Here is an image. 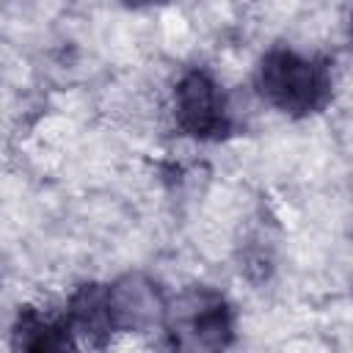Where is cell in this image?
<instances>
[{
	"label": "cell",
	"mask_w": 353,
	"mask_h": 353,
	"mask_svg": "<svg viewBox=\"0 0 353 353\" xmlns=\"http://www.w3.org/2000/svg\"><path fill=\"white\" fill-rule=\"evenodd\" d=\"M63 320L77 345H91V347L108 345L110 336L119 334L116 317H113L110 284L85 281V284L74 287V292L66 301Z\"/></svg>",
	"instance_id": "5"
},
{
	"label": "cell",
	"mask_w": 353,
	"mask_h": 353,
	"mask_svg": "<svg viewBox=\"0 0 353 353\" xmlns=\"http://www.w3.org/2000/svg\"><path fill=\"white\" fill-rule=\"evenodd\" d=\"M130 3H152V0H130Z\"/></svg>",
	"instance_id": "8"
},
{
	"label": "cell",
	"mask_w": 353,
	"mask_h": 353,
	"mask_svg": "<svg viewBox=\"0 0 353 353\" xmlns=\"http://www.w3.org/2000/svg\"><path fill=\"white\" fill-rule=\"evenodd\" d=\"M256 91L279 113L306 119L331 102L334 77L325 61L292 47H270L256 63Z\"/></svg>",
	"instance_id": "1"
},
{
	"label": "cell",
	"mask_w": 353,
	"mask_h": 353,
	"mask_svg": "<svg viewBox=\"0 0 353 353\" xmlns=\"http://www.w3.org/2000/svg\"><path fill=\"white\" fill-rule=\"evenodd\" d=\"M171 116L182 135L221 141L232 132V110L223 85L204 66L185 69L171 88Z\"/></svg>",
	"instance_id": "3"
},
{
	"label": "cell",
	"mask_w": 353,
	"mask_h": 353,
	"mask_svg": "<svg viewBox=\"0 0 353 353\" xmlns=\"http://www.w3.org/2000/svg\"><path fill=\"white\" fill-rule=\"evenodd\" d=\"M11 345L17 350H36V353H50V350H66L77 347L63 314H47L39 306H19L14 325H11Z\"/></svg>",
	"instance_id": "6"
},
{
	"label": "cell",
	"mask_w": 353,
	"mask_h": 353,
	"mask_svg": "<svg viewBox=\"0 0 353 353\" xmlns=\"http://www.w3.org/2000/svg\"><path fill=\"white\" fill-rule=\"evenodd\" d=\"M110 301H113V317L119 334H146L165 325L168 298L163 295L160 284L141 273L121 276L110 284Z\"/></svg>",
	"instance_id": "4"
},
{
	"label": "cell",
	"mask_w": 353,
	"mask_h": 353,
	"mask_svg": "<svg viewBox=\"0 0 353 353\" xmlns=\"http://www.w3.org/2000/svg\"><path fill=\"white\" fill-rule=\"evenodd\" d=\"M347 44H350V52H353V6H350V14H347Z\"/></svg>",
	"instance_id": "7"
},
{
	"label": "cell",
	"mask_w": 353,
	"mask_h": 353,
	"mask_svg": "<svg viewBox=\"0 0 353 353\" xmlns=\"http://www.w3.org/2000/svg\"><path fill=\"white\" fill-rule=\"evenodd\" d=\"M174 347L185 350H221L232 345L234 314L229 301L204 284L188 287L168 301L165 325Z\"/></svg>",
	"instance_id": "2"
}]
</instances>
